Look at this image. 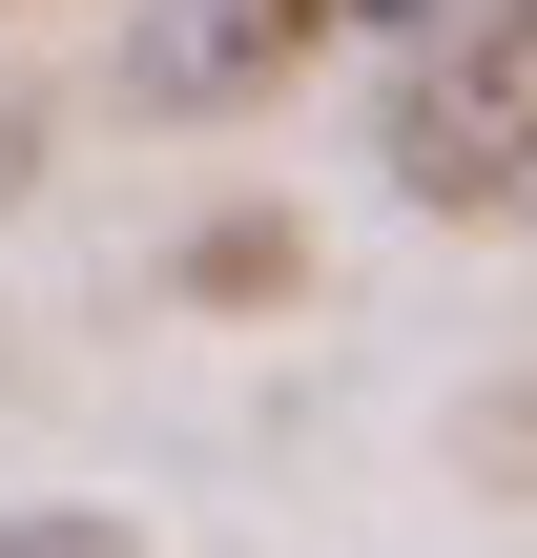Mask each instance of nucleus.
<instances>
[{
    "mask_svg": "<svg viewBox=\"0 0 537 558\" xmlns=\"http://www.w3.org/2000/svg\"><path fill=\"white\" fill-rule=\"evenodd\" d=\"M331 21H352V0H166V21L124 41V83H145L166 124H228V104H269Z\"/></svg>",
    "mask_w": 537,
    "mask_h": 558,
    "instance_id": "nucleus-2",
    "label": "nucleus"
},
{
    "mask_svg": "<svg viewBox=\"0 0 537 558\" xmlns=\"http://www.w3.org/2000/svg\"><path fill=\"white\" fill-rule=\"evenodd\" d=\"M393 186H414V207H517L537 186V0H414Z\"/></svg>",
    "mask_w": 537,
    "mask_h": 558,
    "instance_id": "nucleus-1",
    "label": "nucleus"
},
{
    "mask_svg": "<svg viewBox=\"0 0 537 558\" xmlns=\"http://www.w3.org/2000/svg\"><path fill=\"white\" fill-rule=\"evenodd\" d=\"M186 290H290V228H269V207H248V228H207V248H186Z\"/></svg>",
    "mask_w": 537,
    "mask_h": 558,
    "instance_id": "nucleus-4",
    "label": "nucleus"
},
{
    "mask_svg": "<svg viewBox=\"0 0 537 558\" xmlns=\"http://www.w3.org/2000/svg\"><path fill=\"white\" fill-rule=\"evenodd\" d=\"M0 558H145V538H124L103 497H41V518H0Z\"/></svg>",
    "mask_w": 537,
    "mask_h": 558,
    "instance_id": "nucleus-3",
    "label": "nucleus"
}]
</instances>
